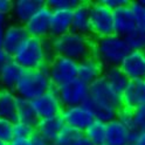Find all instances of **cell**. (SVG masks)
Listing matches in <instances>:
<instances>
[{"label": "cell", "mask_w": 145, "mask_h": 145, "mask_svg": "<svg viewBox=\"0 0 145 145\" xmlns=\"http://www.w3.org/2000/svg\"><path fill=\"white\" fill-rule=\"evenodd\" d=\"M54 56L50 38L41 40L28 36L11 57L25 70H39L47 68Z\"/></svg>", "instance_id": "6da1fadb"}, {"label": "cell", "mask_w": 145, "mask_h": 145, "mask_svg": "<svg viewBox=\"0 0 145 145\" xmlns=\"http://www.w3.org/2000/svg\"><path fill=\"white\" fill-rule=\"evenodd\" d=\"M53 53L56 56H63L76 62L93 56L94 38L75 32H68L57 38H50Z\"/></svg>", "instance_id": "7a4b0ae2"}, {"label": "cell", "mask_w": 145, "mask_h": 145, "mask_svg": "<svg viewBox=\"0 0 145 145\" xmlns=\"http://www.w3.org/2000/svg\"><path fill=\"white\" fill-rule=\"evenodd\" d=\"M131 52L125 39L111 34L103 38H94L93 56L106 67H120L125 56Z\"/></svg>", "instance_id": "3957f363"}, {"label": "cell", "mask_w": 145, "mask_h": 145, "mask_svg": "<svg viewBox=\"0 0 145 145\" xmlns=\"http://www.w3.org/2000/svg\"><path fill=\"white\" fill-rule=\"evenodd\" d=\"M52 87L47 68L39 70H25L13 91L16 97L32 102L35 98L46 94Z\"/></svg>", "instance_id": "277c9868"}, {"label": "cell", "mask_w": 145, "mask_h": 145, "mask_svg": "<svg viewBox=\"0 0 145 145\" xmlns=\"http://www.w3.org/2000/svg\"><path fill=\"white\" fill-rule=\"evenodd\" d=\"M89 21L93 38H103L114 34L112 11L104 6L102 1L89 4Z\"/></svg>", "instance_id": "5b68a950"}, {"label": "cell", "mask_w": 145, "mask_h": 145, "mask_svg": "<svg viewBox=\"0 0 145 145\" xmlns=\"http://www.w3.org/2000/svg\"><path fill=\"white\" fill-rule=\"evenodd\" d=\"M48 76L54 88L77 78V62L63 56H54L47 66Z\"/></svg>", "instance_id": "8992f818"}, {"label": "cell", "mask_w": 145, "mask_h": 145, "mask_svg": "<svg viewBox=\"0 0 145 145\" xmlns=\"http://www.w3.org/2000/svg\"><path fill=\"white\" fill-rule=\"evenodd\" d=\"M55 89L63 108L82 105L89 98V86L78 78L72 80Z\"/></svg>", "instance_id": "52a82bcc"}, {"label": "cell", "mask_w": 145, "mask_h": 145, "mask_svg": "<svg viewBox=\"0 0 145 145\" xmlns=\"http://www.w3.org/2000/svg\"><path fill=\"white\" fill-rule=\"evenodd\" d=\"M60 116L65 125L75 129L80 132H83L91 124V122L95 121L93 111L86 104L63 108Z\"/></svg>", "instance_id": "ba28073f"}, {"label": "cell", "mask_w": 145, "mask_h": 145, "mask_svg": "<svg viewBox=\"0 0 145 145\" xmlns=\"http://www.w3.org/2000/svg\"><path fill=\"white\" fill-rule=\"evenodd\" d=\"M89 99L95 104L111 106L117 110L122 108L121 96L108 86L103 77H99L89 86Z\"/></svg>", "instance_id": "9c48e42d"}, {"label": "cell", "mask_w": 145, "mask_h": 145, "mask_svg": "<svg viewBox=\"0 0 145 145\" xmlns=\"http://www.w3.org/2000/svg\"><path fill=\"white\" fill-rule=\"evenodd\" d=\"M50 14L52 10L43 4L24 25L27 35L41 40L50 38Z\"/></svg>", "instance_id": "30bf717a"}, {"label": "cell", "mask_w": 145, "mask_h": 145, "mask_svg": "<svg viewBox=\"0 0 145 145\" xmlns=\"http://www.w3.org/2000/svg\"><path fill=\"white\" fill-rule=\"evenodd\" d=\"M32 104L39 121L60 116L63 109L54 87H52L46 94L32 101Z\"/></svg>", "instance_id": "8fae6325"}, {"label": "cell", "mask_w": 145, "mask_h": 145, "mask_svg": "<svg viewBox=\"0 0 145 145\" xmlns=\"http://www.w3.org/2000/svg\"><path fill=\"white\" fill-rule=\"evenodd\" d=\"M120 69L129 81L145 80V56L144 52L131 50L120 65Z\"/></svg>", "instance_id": "7c38bea8"}, {"label": "cell", "mask_w": 145, "mask_h": 145, "mask_svg": "<svg viewBox=\"0 0 145 145\" xmlns=\"http://www.w3.org/2000/svg\"><path fill=\"white\" fill-rule=\"evenodd\" d=\"M129 4L123 5L112 11L114 34L120 35L122 38H126L137 28V25H136Z\"/></svg>", "instance_id": "4fadbf2b"}, {"label": "cell", "mask_w": 145, "mask_h": 145, "mask_svg": "<svg viewBox=\"0 0 145 145\" xmlns=\"http://www.w3.org/2000/svg\"><path fill=\"white\" fill-rule=\"evenodd\" d=\"M27 38H28V35L26 33L24 25H19L15 22L6 24L4 27L3 50L10 56H12Z\"/></svg>", "instance_id": "5bb4252c"}, {"label": "cell", "mask_w": 145, "mask_h": 145, "mask_svg": "<svg viewBox=\"0 0 145 145\" xmlns=\"http://www.w3.org/2000/svg\"><path fill=\"white\" fill-rule=\"evenodd\" d=\"M122 106L128 109H136L145 104V80L130 81L122 96Z\"/></svg>", "instance_id": "9a60e30c"}, {"label": "cell", "mask_w": 145, "mask_h": 145, "mask_svg": "<svg viewBox=\"0 0 145 145\" xmlns=\"http://www.w3.org/2000/svg\"><path fill=\"white\" fill-rule=\"evenodd\" d=\"M103 70V65L94 56H89L77 62V78L88 86L102 77Z\"/></svg>", "instance_id": "2e32d148"}, {"label": "cell", "mask_w": 145, "mask_h": 145, "mask_svg": "<svg viewBox=\"0 0 145 145\" xmlns=\"http://www.w3.org/2000/svg\"><path fill=\"white\" fill-rule=\"evenodd\" d=\"M43 4L42 0H14L10 16L13 22L25 25Z\"/></svg>", "instance_id": "e0dca14e"}, {"label": "cell", "mask_w": 145, "mask_h": 145, "mask_svg": "<svg viewBox=\"0 0 145 145\" xmlns=\"http://www.w3.org/2000/svg\"><path fill=\"white\" fill-rule=\"evenodd\" d=\"M89 4L90 1L80 0L77 6H75L71 10V31L82 35L91 36V29H90L89 21Z\"/></svg>", "instance_id": "ac0fdd59"}, {"label": "cell", "mask_w": 145, "mask_h": 145, "mask_svg": "<svg viewBox=\"0 0 145 145\" xmlns=\"http://www.w3.org/2000/svg\"><path fill=\"white\" fill-rule=\"evenodd\" d=\"M71 10H52L50 38H57L71 31Z\"/></svg>", "instance_id": "d6986e66"}, {"label": "cell", "mask_w": 145, "mask_h": 145, "mask_svg": "<svg viewBox=\"0 0 145 145\" xmlns=\"http://www.w3.org/2000/svg\"><path fill=\"white\" fill-rule=\"evenodd\" d=\"M132 135L117 121L105 124L104 145H128L132 143Z\"/></svg>", "instance_id": "ffe728a7"}, {"label": "cell", "mask_w": 145, "mask_h": 145, "mask_svg": "<svg viewBox=\"0 0 145 145\" xmlns=\"http://www.w3.org/2000/svg\"><path fill=\"white\" fill-rule=\"evenodd\" d=\"M24 71L25 69H22L11 57L3 66V68L0 69V88L7 90H14L16 83L21 78Z\"/></svg>", "instance_id": "44dd1931"}, {"label": "cell", "mask_w": 145, "mask_h": 145, "mask_svg": "<svg viewBox=\"0 0 145 145\" xmlns=\"http://www.w3.org/2000/svg\"><path fill=\"white\" fill-rule=\"evenodd\" d=\"M63 126H65V123H63L61 116H56L52 117V118L40 120L35 126V132L41 136L44 140L52 144Z\"/></svg>", "instance_id": "7402d4cb"}, {"label": "cell", "mask_w": 145, "mask_h": 145, "mask_svg": "<svg viewBox=\"0 0 145 145\" xmlns=\"http://www.w3.org/2000/svg\"><path fill=\"white\" fill-rule=\"evenodd\" d=\"M102 77L105 80L108 86L120 96H122L123 91L130 82L129 78L126 77L124 75V72L120 69V67H106V68H104Z\"/></svg>", "instance_id": "603a6c76"}, {"label": "cell", "mask_w": 145, "mask_h": 145, "mask_svg": "<svg viewBox=\"0 0 145 145\" xmlns=\"http://www.w3.org/2000/svg\"><path fill=\"white\" fill-rule=\"evenodd\" d=\"M16 98L18 97L13 90L0 89V118L15 122Z\"/></svg>", "instance_id": "cb8c5ba5"}, {"label": "cell", "mask_w": 145, "mask_h": 145, "mask_svg": "<svg viewBox=\"0 0 145 145\" xmlns=\"http://www.w3.org/2000/svg\"><path fill=\"white\" fill-rule=\"evenodd\" d=\"M15 122H20V123H25L28 124L31 126H36L39 122L38 116L35 114V110L33 108V104L31 101H27V99L16 98V120Z\"/></svg>", "instance_id": "d4e9b609"}, {"label": "cell", "mask_w": 145, "mask_h": 145, "mask_svg": "<svg viewBox=\"0 0 145 145\" xmlns=\"http://www.w3.org/2000/svg\"><path fill=\"white\" fill-rule=\"evenodd\" d=\"M84 104H86L88 108H90V110L93 111L95 120L102 122V123H104V124L115 121L116 117H117V112H118V110H117V109H115V108L106 106V105L95 104V103H93L91 101H90L89 98L87 99V102H86Z\"/></svg>", "instance_id": "484cf974"}, {"label": "cell", "mask_w": 145, "mask_h": 145, "mask_svg": "<svg viewBox=\"0 0 145 145\" xmlns=\"http://www.w3.org/2000/svg\"><path fill=\"white\" fill-rule=\"evenodd\" d=\"M83 136L90 140L94 145H104L105 142V124L99 122V121H94L91 122L88 128L82 132Z\"/></svg>", "instance_id": "4316f807"}, {"label": "cell", "mask_w": 145, "mask_h": 145, "mask_svg": "<svg viewBox=\"0 0 145 145\" xmlns=\"http://www.w3.org/2000/svg\"><path fill=\"white\" fill-rule=\"evenodd\" d=\"M82 135V132L65 125L55 137V139L53 140L52 145H75V143Z\"/></svg>", "instance_id": "83f0119b"}, {"label": "cell", "mask_w": 145, "mask_h": 145, "mask_svg": "<svg viewBox=\"0 0 145 145\" xmlns=\"http://www.w3.org/2000/svg\"><path fill=\"white\" fill-rule=\"evenodd\" d=\"M116 120L118 121L130 133H137L139 131L137 128V124H136V121H135L132 109H128V108L122 106L118 110V112H117Z\"/></svg>", "instance_id": "f1b7e54d"}, {"label": "cell", "mask_w": 145, "mask_h": 145, "mask_svg": "<svg viewBox=\"0 0 145 145\" xmlns=\"http://www.w3.org/2000/svg\"><path fill=\"white\" fill-rule=\"evenodd\" d=\"M124 39L131 50H145V28H136Z\"/></svg>", "instance_id": "f546056e"}, {"label": "cell", "mask_w": 145, "mask_h": 145, "mask_svg": "<svg viewBox=\"0 0 145 145\" xmlns=\"http://www.w3.org/2000/svg\"><path fill=\"white\" fill-rule=\"evenodd\" d=\"M129 6L135 18L137 28H145V5L139 0V1H130Z\"/></svg>", "instance_id": "4dcf8cb0"}, {"label": "cell", "mask_w": 145, "mask_h": 145, "mask_svg": "<svg viewBox=\"0 0 145 145\" xmlns=\"http://www.w3.org/2000/svg\"><path fill=\"white\" fill-rule=\"evenodd\" d=\"M13 135H14V138L31 139L35 135V128L25 123L13 122Z\"/></svg>", "instance_id": "1f68e13d"}, {"label": "cell", "mask_w": 145, "mask_h": 145, "mask_svg": "<svg viewBox=\"0 0 145 145\" xmlns=\"http://www.w3.org/2000/svg\"><path fill=\"white\" fill-rule=\"evenodd\" d=\"M13 139V122L0 118V142L5 145H8Z\"/></svg>", "instance_id": "d6a6232c"}, {"label": "cell", "mask_w": 145, "mask_h": 145, "mask_svg": "<svg viewBox=\"0 0 145 145\" xmlns=\"http://www.w3.org/2000/svg\"><path fill=\"white\" fill-rule=\"evenodd\" d=\"M78 3L80 0H47L44 5L50 10H72Z\"/></svg>", "instance_id": "836d02e7"}, {"label": "cell", "mask_w": 145, "mask_h": 145, "mask_svg": "<svg viewBox=\"0 0 145 145\" xmlns=\"http://www.w3.org/2000/svg\"><path fill=\"white\" fill-rule=\"evenodd\" d=\"M133 116H135V121H136V124H137L138 130L139 131L145 130V104L133 109Z\"/></svg>", "instance_id": "e575fe53"}, {"label": "cell", "mask_w": 145, "mask_h": 145, "mask_svg": "<svg viewBox=\"0 0 145 145\" xmlns=\"http://www.w3.org/2000/svg\"><path fill=\"white\" fill-rule=\"evenodd\" d=\"M13 1L12 0H0V14L4 16H8L12 12Z\"/></svg>", "instance_id": "d590c367"}, {"label": "cell", "mask_w": 145, "mask_h": 145, "mask_svg": "<svg viewBox=\"0 0 145 145\" xmlns=\"http://www.w3.org/2000/svg\"><path fill=\"white\" fill-rule=\"evenodd\" d=\"M130 1H128V0H102V4L104 6H106L109 10H116V8H118L123 5H126V4H129Z\"/></svg>", "instance_id": "8d00e7d4"}, {"label": "cell", "mask_w": 145, "mask_h": 145, "mask_svg": "<svg viewBox=\"0 0 145 145\" xmlns=\"http://www.w3.org/2000/svg\"><path fill=\"white\" fill-rule=\"evenodd\" d=\"M132 143L135 145H145V130L132 135Z\"/></svg>", "instance_id": "74e56055"}, {"label": "cell", "mask_w": 145, "mask_h": 145, "mask_svg": "<svg viewBox=\"0 0 145 145\" xmlns=\"http://www.w3.org/2000/svg\"><path fill=\"white\" fill-rule=\"evenodd\" d=\"M31 140H32V144L33 145H52L50 143H48L47 140H44L41 136H39L38 133L35 132V135L33 136V137L31 138Z\"/></svg>", "instance_id": "f35d334b"}, {"label": "cell", "mask_w": 145, "mask_h": 145, "mask_svg": "<svg viewBox=\"0 0 145 145\" xmlns=\"http://www.w3.org/2000/svg\"><path fill=\"white\" fill-rule=\"evenodd\" d=\"M8 145H33L31 139H20V138H14Z\"/></svg>", "instance_id": "ab89813d"}, {"label": "cell", "mask_w": 145, "mask_h": 145, "mask_svg": "<svg viewBox=\"0 0 145 145\" xmlns=\"http://www.w3.org/2000/svg\"><path fill=\"white\" fill-rule=\"evenodd\" d=\"M10 59H11V56L8 55L7 53H5L3 49H0V69L3 68V66H4Z\"/></svg>", "instance_id": "60d3db41"}, {"label": "cell", "mask_w": 145, "mask_h": 145, "mask_svg": "<svg viewBox=\"0 0 145 145\" xmlns=\"http://www.w3.org/2000/svg\"><path fill=\"white\" fill-rule=\"evenodd\" d=\"M75 145H94V144L90 142V140H88V139L84 137V136L82 135V136H81V137L78 138V140L75 143Z\"/></svg>", "instance_id": "b9f144b4"}, {"label": "cell", "mask_w": 145, "mask_h": 145, "mask_svg": "<svg viewBox=\"0 0 145 145\" xmlns=\"http://www.w3.org/2000/svg\"><path fill=\"white\" fill-rule=\"evenodd\" d=\"M4 27L0 26V49H3V38H4Z\"/></svg>", "instance_id": "7bdbcfd3"}, {"label": "cell", "mask_w": 145, "mask_h": 145, "mask_svg": "<svg viewBox=\"0 0 145 145\" xmlns=\"http://www.w3.org/2000/svg\"><path fill=\"white\" fill-rule=\"evenodd\" d=\"M6 22H7V18L0 14V26H5Z\"/></svg>", "instance_id": "ee69618b"}, {"label": "cell", "mask_w": 145, "mask_h": 145, "mask_svg": "<svg viewBox=\"0 0 145 145\" xmlns=\"http://www.w3.org/2000/svg\"><path fill=\"white\" fill-rule=\"evenodd\" d=\"M140 1H142V3H143V4L145 5V0H140Z\"/></svg>", "instance_id": "f6af8a7d"}, {"label": "cell", "mask_w": 145, "mask_h": 145, "mask_svg": "<svg viewBox=\"0 0 145 145\" xmlns=\"http://www.w3.org/2000/svg\"><path fill=\"white\" fill-rule=\"evenodd\" d=\"M128 145H135V144H133V143H130V144H128Z\"/></svg>", "instance_id": "bcb514c9"}, {"label": "cell", "mask_w": 145, "mask_h": 145, "mask_svg": "<svg viewBox=\"0 0 145 145\" xmlns=\"http://www.w3.org/2000/svg\"><path fill=\"white\" fill-rule=\"evenodd\" d=\"M0 145H5V144H4V143H1V142H0Z\"/></svg>", "instance_id": "7dc6e473"}, {"label": "cell", "mask_w": 145, "mask_h": 145, "mask_svg": "<svg viewBox=\"0 0 145 145\" xmlns=\"http://www.w3.org/2000/svg\"><path fill=\"white\" fill-rule=\"evenodd\" d=\"M144 56H145V50H144Z\"/></svg>", "instance_id": "c3c4849f"}, {"label": "cell", "mask_w": 145, "mask_h": 145, "mask_svg": "<svg viewBox=\"0 0 145 145\" xmlns=\"http://www.w3.org/2000/svg\"><path fill=\"white\" fill-rule=\"evenodd\" d=\"M0 89H1V88H0Z\"/></svg>", "instance_id": "681fc988"}]
</instances>
